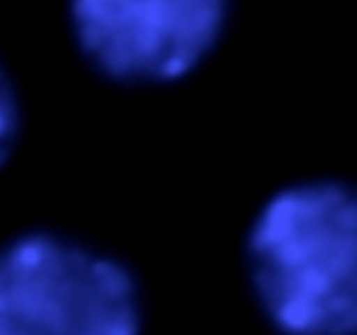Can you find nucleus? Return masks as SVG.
<instances>
[{
	"mask_svg": "<svg viewBox=\"0 0 357 335\" xmlns=\"http://www.w3.org/2000/svg\"><path fill=\"white\" fill-rule=\"evenodd\" d=\"M22 129V109H20L17 88H15L10 73L0 63V170L15 153Z\"/></svg>",
	"mask_w": 357,
	"mask_h": 335,
	"instance_id": "nucleus-4",
	"label": "nucleus"
},
{
	"mask_svg": "<svg viewBox=\"0 0 357 335\" xmlns=\"http://www.w3.org/2000/svg\"><path fill=\"white\" fill-rule=\"evenodd\" d=\"M243 265L275 335H357V185L275 189L245 231Z\"/></svg>",
	"mask_w": 357,
	"mask_h": 335,
	"instance_id": "nucleus-1",
	"label": "nucleus"
},
{
	"mask_svg": "<svg viewBox=\"0 0 357 335\" xmlns=\"http://www.w3.org/2000/svg\"><path fill=\"white\" fill-rule=\"evenodd\" d=\"M231 0H71L83 59L122 85H165L190 76L216 49Z\"/></svg>",
	"mask_w": 357,
	"mask_h": 335,
	"instance_id": "nucleus-3",
	"label": "nucleus"
},
{
	"mask_svg": "<svg viewBox=\"0 0 357 335\" xmlns=\"http://www.w3.org/2000/svg\"><path fill=\"white\" fill-rule=\"evenodd\" d=\"M134 272L56 231H29L0 248V335H142Z\"/></svg>",
	"mask_w": 357,
	"mask_h": 335,
	"instance_id": "nucleus-2",
	"label": "nucleus"
}]
</instances>
